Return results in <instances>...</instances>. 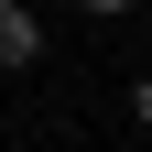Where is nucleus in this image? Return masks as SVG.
I'll return each mask as SVG.
<instances>
[{
	"mask_svg": "<svg viewBox=\"0 0 152 152\" xmlns=\"http://www.w3.org/2000/svg\"><path fill=\"white\" fill-rule=\"evenodd\" d=\"M44 65V22H33V0H0V76H33Z\"/></svg>",
	"mask_w": 152,
	"mask_h": 152,
	"instance_id": "obj_1",
	"label": "nucleus"
},
{
	"mask_svg": "<svg viewBox=\"0 0 152 152\" xmlns=\"http://www.w3.org/2000/svg\"><path fill=\"white\" fill-rule=\"evenodd\" d=\"M76 11H87V22H130L141 0H76Z\"/></svg>",
	"mask_w": 152,
	"mask_h": 152,
	"instance_id": "obj_2",
	"label": "nucleus"
},
{
	"mask_svg": "<svg viewBox=\"0 0 152 152\" xmlns=\"http://www.w3.org/2000/svg\"><path fill=\"white\" fill-rule=\"evenodd\" d=\"M130 130H152V76H141V87H130Z\"/></svg>",
	"mask_w": 152,
	"mask_h": 152,
	"instance_id": "obj_3",
	"label": "nucleus"
}]
</instances>
